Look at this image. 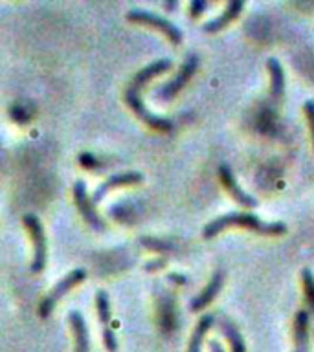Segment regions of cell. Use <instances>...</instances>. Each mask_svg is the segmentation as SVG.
Here are the masks:
<instances>
[{
  "mask_svg": "<svg viewBox=\"0 0 314 352\" xmlns=\"http://www.w3.org/2000/svg\"><path fill=\"white\" fill-rule=\"evenodd\" d=\"M22 222L26 226L30 239L33 242V261L30 264V270L33 274H41L46 268V261H48V244H46L44 228L35 214H24Z\"/></svg>",
  "mask_w": 314,
  "mask_h": 352,
  "instance_id": "3",
  "label": "cell"
},
{
  "mask_svg": "<svg viewBox=\"0 0 314 352\" xmlns=\"http://www.w3.org/2000/svg\"><path fill=\"white\" fill-rule=\"evenodd\" d=\"M294 343H296V352L308 351V314L305 310H300L296 314V321H294Z\"/></svg>",
  "mask_w": 314,
  "mask_h": 352,
  "instance_id": "16",
  "label": "cell"
},
{
  "mask_svg": "<svg viewBox=\"0 0 314 352\" xmlns=\"http://www.w3.org/2000/svg\"><path fill=\"white\" fill-rule=\"evenodd\" d=\"M219 329L222 332L228 343H230L231 352H247V345H244V338H242L241 330L237 329V324L226 316L219 318Z\"/></svg>",
  "mask_w": 314,
  "mask_h": 352,
  "instance_id": "15",
  "label": "cell"
},
{
  "mask_svg": "<svg viewBox=\"0 0 314 352\" xmlns=\"http://www.w3.org/2000/svg\"><path fill=\"white\" fill-rule=\"evenodd\" d=\"M169 279L171 280H175V283H180V285H186L187 280H186V277H182V275H169Z\"/></svg>",
  "mask_w": 314,
  "mask_h": 352,
  "instance_id": "25",
  "label": "cell"
},
{
  "mask_svg": "<svg viewBox=\"0 0 314 352\" xmlns=\"http://www.w3.org/2000/svg\"><path fill=\"white\" fill-rule=\"evenodd\" d=\"M209 351L211 352H224L222 345H220L219 341H209Z\"/></svg>",
  "mask_w": 314,
  "mask_h": 352,
  "instance_id": "24",
  "label": "cell"
},
{
  "mask_svg": "<svg viewBox=\"0 0 314 352\" xmlns=\"http://www.w3.org/2000/svg\"><path fill=\"white\" fill-rule=\"evenodd\" d=\"M143 180V176L140 173H123V175H116V176H109L107 180L101 184V186L94 191L92 195V202L98 204L101 198L110 191V189H114V187L120 186H132V184H140Z\"/></svg>",
  "mask_w": 314,
  "mask_h": 352,
  "instance_id": "13",
  "label": "cell"
},
{
  "mask_svg": "<svg viewBox=\"0 0 314 352\" xmlns=\"http://www.w3.org/2000/svg\"><path fill=\"white\" fill-rule=\"evenodd\" d=\"M79 162H81L83 167H87V169H96V167H101V164H96V160L90 156V154H81L79 156Z\"/></svg>",
  "mask_w": 314,
  "mask_h": 352,
  "instance_id": "22",
  "label": "cell"
},
{
  "mask_svg": "<svg viewBox=\"0 0 314 352\" xmlns=\"http://www.w3.org/2000/svg\"><path fill=\"white\" fill-rule=\"evenodd\" d=\"M215 318L211 314H206L202 318L198 319L197 327L193 330L191 340H189V345H187V352H200L202 351V343L204 338H206V332L211 329V324H213Z\"/></svg>",
  "mask_w": 314,
  "mask_h": 352,
  "instance_id": "17",
  "label": "cell"
},
{
  "mask_svg": "<svg viewBox=\"0 0 314 352\" xmlns=\"http://www.w3.org/2000/svg\"><path fill=\"white\" fill-rule=\"evenodd\" d=\"M140 242H142L143 246L151 248V250H154V252H169L171 244L169 242L165 241H158V239H140Z\"/></svg>",
  "mask_w": 314,
  "mask_h": 352,
  "instance_id": "19",
  "label": "cell"
},
{
  "mask_svg": "<svg viewBox=\"0 0 314 352\" xmlns=\"http://www.w3.org/2000/svg\"><path fill=\"white\" fill-rule=\"evenodd\" d=\"M266 70L270 74V98L272 101H281L283 94H285V74H283V66L275 57H270L266 60Z\"/></svg>",
  "mask_w": 314,
  "mask_h": 352,
  "instance_id": "14",
  "label": "cell"
},
{
  "mask_svg": "<svg viewBox=\"0 0 314 352\" xmlns=\"http://www.w3.org/2000/svg\"><path fill=\"white\" fill-rule=\"evenodd\" d=\"M222 285H224V272H222V270H217V272L211 275V279H209L208 285L202 288V292L191 301L193 312H200V310H204V308L208 307L209 302L217 297V294L220 292Z\"/></svg>",
  "mask_w": 314,
  "mask_h": 352,
  "instance_id": "10",
  "label": "cell"
},
{
  "mask_svg": "<svg viewBox=\"0 0 314 352\" xmlns=\"http://www.w3.org/2000/svg\"><path fill=\"white\" fill-rule=\"evenodd\" d=\"M96 307H98V318L101 323V334H103V345L107 346L109 352L118 351V340L112 327H110V305H109V294L105 290H99L96 294Z\"/></svg>",
  "mask_w": 314,
  "mask_h": 352,
  "instance_id": "7",
  "label": "cell"
},
{
  "mask_svg": "<svg viewBox=\"0 0 314 352\" xmlns=\"http://www.w3.org/2000/svg\"><path fill=\"white\" fill-rule=\"evenodd\" d=\"M242 10H244V2H242V0H233V2H230V4L226 6L224 11H222L220 15H217L215 19H211V21H208L206 24H204V32L206 33L220 32L222 28H226L230 22L236 21L237 16L241 15Z\"/></svg>",
  "mask_w": 314,
  "mask_h": 352,
  "instance_id": "11",
  "label": "cell"
},
{
  "mask_svg": "<svg viewBox=\"0 0 314 352\" xmlns=\"http://www.w3.org/2000/svg\"><path fill=\"white\" fill-rule=\"evenodd\" d=\"M302 285L305 294H307V299L314 305V275L311 270H302Z\"/></svg>",
  "mask_w": 314,
  "mask_h": 352,
  "instance_id": "18",
  "label": "cell"
},
{
  "mask_svg": "<svg viewBox=\"0 0 314 352\" xmlns=\"http://www.w3.org/2000/svg\"><path fill=\"white\" fill-rule=\"evenodd\" d=\"M303 110H305V116H307V120H308L311 136H313V145H314V101L313 99L305 101V107H303Z\"/></svg>",
  "mask_w": 314,
  "mask_h": 352,
  "instance_id": "20",
  "label": "cell"
},
{
  "mask_svg": "<svg viewBox=\"0 0 314 352\" xmlns=\"http://www.w3.org/2000/svg\"><path fill=\"white\" fill-rule=\"evenodd\" d=\"M173 66L171 59H158L147 65L145 68L138 72L136 76L132 77V81L129 82V87L125 90V103L127 107L134 112V114L140 118V120L149 125L151 129H156V131L167 132L173 129V121L165 120V118H160V116L151 114L147 109H145V104L142 103V98H140V92H142L143 85H147L153 77L160 76V74H164Z\"/></svg>",
  "mask_w": 314,
  "mask_h": 352,
  "instance_id": "1",
  "label": "cell"
},
{
  "mask_svg": "<svg viewBox=\"0 0 314 352\" xmlns=\"http://www.w3.org/2000/svg\"><path fill=\"white\" fill-rule=\"evenodd\" d=\"M164 266H165L164 258H158V261H153V263L145 264V270H147V272H153V270H160V268H164Z\"/></svg>",
  "mask_w": 314,
  "mask_h": 352,
  "instance_id": "23",
  "label": "cell"
},
{
  "mask_svg": "<svg viewBox=\"0 0 314 352\" xmlns=\"http://www.w3.org/2000/svg\"><path fill=\"white\" fill-rule=\"evenodd\" d=\"M68 321L74 332V352H90V334L81 312L74 310L68 314Z\"/></svg>",
  "mask_w": 314,
  "mask_h": 352,
  "instance_id": "12",
  "label": "cell"
},
{
  "mask_svg": "<svg viewBox=\"0 0 314 352\" xmlns=\"http://www.w3.org/2000/svg\"><path fill=\"white\" fill-rule=\"evenodd\" d=\"M206 8H208V4H206L204 0H193L191 6H189V13H191L193 19H197V16L206 10Z\"/></svg>",
  "mask_w": 314,
  "mask_h": 352,
  "instance_id": "21",
  "label": "cell"
},
{
  "mask_svg": "<svg viewBox=\"0 0 314 352\" xmlns=\"http://www.w3.org/2000/svg\"><path fill=\"white\" fill-rule=\"evenodd\" d=\"M85 277H87V272L83 268H76L72 270L70 274H66L65 277H63V279H61L59 283L43 297V301L39 305V316H41V318H48L50 314L54 312L55 305L59 302V299H63L74 286L83 283Z\"/></svg>",
  "mask_w": 314,
  "mask_h": 352,
  "instance_id": "4",
  "label": "cell"
},
{
  "mask_svg": "<svg viewBox=\"0 0 314 352\" xmlns=\"http://www.w3.org/2000/svg\"><path fill=\"white\" fill-rule=\"evenodd\" d=\"M231 226L247 228V230L255 231L259 235H283L286 231V226L283 222H266V220H261L259 217L250 213H226L204 226L202 236L211 239V236L219 235L220 231L231 228Z\"/></svg>",
  "mask_w": 314,
  "mask_h": 352,
  "instance_id": "2",
  "label": "cell"
},
{
  "mask_svg": "<svg viewBox=\"0 0 314 352\" xmlns=\"http://www.w3.org/2000/svg\"><path fill=\"white\" fill-rule=\"evenodd\" d=\"M127 21L136 22V24H145V26L156 28L158 32H162L165 37L169 38L173 44L182 43V32L173 24L171 21L164 19V16L156 15V13H151V11L143 10H132L127 13Z\"/></svg>",
  "mask_w": 314,
  "mask_h": 352,
  "instance_id": "5",
  "label": "cell"
},
{
  "mask_svg": "<svg viewBox=\"0 0 314 352\" xmlns=\"http://www.w3.org/2000/svg\"><path fill=\"white\" fill-rule=\"evenodd\" d=\"M219 176L222 186L226 187V191L230 192L231 197L236 198L237 202L244 206V208H258V200L253 197H250L247 191H242V187L237 184L236 176L231 173V167L228 164H222L219 167Z\"/></svg>",
  "mask_w": 314,
  "mask_h": 352,
  "instance_id": "9",
  "label": "cell"
},
{
  "mask_svg": "<svg viewBox=\"0 0 314 352\" xmlns=\"http://www.w3.org/2000/svg\"><path fill=\"white\" fill-rule=\"evenodd\" d=\"M74 200L77 204V209H79V213L83 214V219L87 222L88 226H92L94 230H105V222L101 220V217L96 211V204L92 202V198L88 197L87 186H85V182L77 180L74 184Z\"/></svg>",
  "mask_w": 314,
  "mask_h": 352,
  "instance_id": "6",
  "label": "cell"
},
{
  "mask_svg": "<svg viewBox=\"0 0 314 352\" xmlns=\"http://www.w3.org/2000/svg\"><path fill=\"white\" fill-rule=\"evenodd\" d=\"M198 68V57L197 55H189L186 59V63L180 66V70H178V74H176L173 79H171L167 85H164L162 87V90L158 92V98L162 99H173L176 96V94L180 92L182 88L186 87V82L189 81L193 77V74L197 72Z\"/></svg>",
  "mask_w": 314,
  "mask_h": 352,
  "instance_id": "8",
  "label": "cell"
}]
</instances>
